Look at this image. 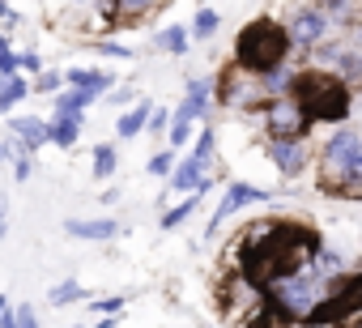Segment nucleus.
<instances>
[{
    "instance_id": "nucleus-1",
    "label": "nucleus",
    "mask_w": 362,
    "mask_h": 328,
    "mask_svg": "<svg viewBox=\"0 0 362 328\" xmlns=\"http://www.w3.org/2000/svg\"><path fill=\"white\" fill-rule=\"evenodd\" d=\"M315 256H320V243L307 226L273 218V222L252 230V247L243 252V273L252 286H260V281L277 286L294 273H307L315 264Z\"/></svg>"
},
{
    "instance_id": "nucleus-2",
    "label": "nucleus",
    "mask_w": 362,
    "mask_h": 328,
    "mask_svg": "<svg viewBox=\"0 0 362 328\" xmlns=\"http://www.w3.org/2000/svg\"><path fill=\"white\" fill-rule=\"evenodd\" d=\"M290 102L303 111L307 124H341L349 115V86L324 69L290 77Z\"/></svg>"
},
{
    "instance_id": "nucleus-3",
    "label": "nucleus",
    "mask_w": 362,
    "mask_h": 328,
    "mask_svg": "<svg viewBox=\"0 0 362 328\" xmlns=\"http://www.w3.org/2000/svg\"><path fill=\"white\" fill-rule=\"evenodd\" d=\"M286 52H290L286 26H277L273 18H260V22L243 26L239 39H235V60H239V69L252 73V77H264V73L281 69Z\"/></svg>"
},
{
    "instance_id": "nucleus-4",
    "label": "nucleus",
    "mask_w": 362,
    "mask_h": 328,
    "mask_svg": "<svg viewBox=\"0 0 362 328\" xmlns=\"http://www.w3.org/2000/svg\"><path fill=\"white\" fill-rule=\"evenodd\" d=\"M362 281L349 273V277H341V281H332V290L324 286V294H320V303L298 320L303 328H332V324H345V320H354L358 315V303H362V290H358Z\"/></svg>"
},
{
    "instance_id": "nucleus-5",
    "label": "nucleus",
    "mask_w": 362,
    "mask_h": 328,
    "mask_svg": "<svg viewBox=\"0 0 362 328\" xmlns=\"http://www.w3.org/2000/svg\"><path fill=\"white\" fill-rule=\"evenodd\" d=\"M324 167L337 171V180H341L337 188L345 197L358 192V180H362V141H358L354 128H337L328 136V145H324Z\"/></svg>"
},
{
    "instance_id": "nucleus-6",
    "label": "nucleus",
    "mask_w": 362,
    "mask_h": 328,
    "mask_svg": "<svg viewBox=\"0 0 362 328\" xmlns=\"http://www.w3.org/2000/svg\"><path fill=\"white\" fill-rule=\"evenodd\" d=\"M269 132H273V141H298V136L307 132V119H303V111H298L290 98H281V102L269 111Z\"/></svg>"
},
{
    "instance_id": "nucleus-7",
    "label": "nucleus",
    "mask_w": 362,
    "mask_h": 328,
    "mask_svg": "<svg viewBox=\"0 0 362 328\" xmlns=\"http://www.w3.org/2000/svg\"><path fill=\"white\" fill-rule=\"evenodd\" d=\"M256 201H264V188H252V184H230V188H226V197H222V205H218V213H214V230H218L226 218H235L239 209L256 205Z\"/></svg>"
},
{
    "instance_id": "nucleus-8",
    "label": "nucleus",
    "mask_w": 362,
    "mask_h": 328,
    "mask_svg": "<svg viewBox=\"0 0 362 328\" xmlns=\"http://www.w3.org/2000/svg\"><path fill=\"white\" fill-rule=\"evenodd\" d=\"M324 30H328V18H324V13H315V9H307V13H294V22H290L286 39H290V43H298V47H311V43H320V39H324Z\"/></svg>"
},
{
    "instance_id": "nucleus-9",
    "label": "nucleus",
    "mask_w": 362,
    "mask_h": 328,
    "mask_svg": "<svg viewBox=\"0 0 362 328\" xmlns=\"http://www.w3.org/2000/svg\"><path fill=\"white\" fill-rule=\"evenodd\" d=\"M9 128L22 141V153H35L39 145H47V124L39 115H18V119H9Z\"/></svg>"
},
{
    "instance_id": "nucleus-10",
    "label": "nucleus",
    "mask_w": 362,
    "mask_h": 328,
    "mask_svg": "<svg viewBox=\"0 0 362 328\" xmlns=\"http://www.w3.org/2000/svg\"><path fill=\"white\" fill-rule=\"evenodd\" d=\"M170 188H175V192H192V188H197V197H201V192L209 188V171L201 167V162L188 158L184 167H175V171H170Z\"/></svg>"
},
{
    "instance_id": "nucleus-11",
    "label": "nucleus",
    "mask_w": 362,
    "mask_h": 328,
    "mask_svg": "<svg viewBox=\"0 0 362 328\" xmlns=\"http://www.w3.org/2000/svg\"><path fill=\"white\" fill-rule=\"evenodd\" d=\"M64 230L73 239H115L119 235V222L115 218H98V222H81V218H69Z\"/></svg>"
},
{
    "instance_id": "nucleus-12",
    "label": "nucleus",
    "mask_w": 362,
    "mask_h": 328,
    "mask_svg": "<svg viewBox=\"0 0 362 328\" xmlns=\"http://www.w3.org/2000/svg\"><path fill=\"white\" fill-rule=\"evenodd\" d=\"M205 111H209V81H192L188 98L179 102V111H175V119H179V124H192V119H201Z\"/></svg>"
},
{
    "instance_id": "nucleus-13",
    "label": "nucleus",
    "mask_w": 362,
    "mask_h": 328,
    "mask_svg": "<svg viewBox=\"0 0 362 328\" xmlns=\"http://www.w3.org/2000/svg\"><path fill=\"white\" fill-rule=\"evenodd\" d=\"M64 81H73L81 94H90V98H98L107 86H111V73H103V69H69V73H60Z\"/></svg>"
},
{
    "instance_id": "nucleus-14",
    "label": "nucleus",
    "mask_w": 362,
    "mask_h": 328,
    "mask_svg": "<svg viewBox=\"0 0 362 328\" xmlns=\"http://www.w3.org/2000/svg\"><path fill=\"white\" fill-rule=\"evenodd\" d=\"M269 153H273V162H277L281 175H298L303 171V145L298 141H273Z\"/></svg>"
},
{
    "instance_id": "nucleus-15",
    "label": "nucleus",
    "mask_w": 362,
    "mask_h": 328,
    "mask_svg": "<svg viewBox=\"0 0 362 328\" xmlns=\"http://www.w3.org/2000/svg\"><path fill=\"white\" fill-rule=\"evenodd\" d=\"M81 119L86 115H56V124H47V141H56V145H73L77 141V128H81Z\"/></svg>"
},
{
    "instance_id": "nucleus-16",
    "label": "nucleus",
    "mask_w": 362,
    "mask_h": 328,
    "mask_svg": "<svg viewBox=\"0 0 362 328\" xmlns=\"http://www.w3.org/2000/svg\"><path fill=\"white\" fill-rule=\"evenodd\" d=\"M26 90H30V86H26L18 73H5V81H0V111H13V107L26 98Z\"/></svg>"
},
{
    "instance_id": "nucleus-17",
    "label": "nucleus",
    "mask_w": 362,
    "mask_h": 328,
    "mask_svg": "<svg viewBox=\"0 0 362 328\" xmlns=\"http://www.w3.org/2000/svg\"><path fill=\"white\" fill-rule=\"evenodd\" d=\"M90 102H94V98L81 94V90H60V94H56V115H81Z\"/></svg>"
},
{
    "instance_id": "nucleus-18",
    "label": "nucleus",
    "mask_w": 362,
    "mask_h": 328,
    "mask_svg": "<svg viewBox=\"0 0 362 328\" xmlns=\"http://www.w3.org/2000/svg\"><path fill=\"white\" fill-rule=\"evenodd\" d=\"M145 119H149V102H136V107H132V111H128V115H124V119L115 124V132H119V136L128 141V136H136V132L145 128Z\"/></svg>"
},
{
    "instance_id": "nucleus-19",
    "label": "nucleus",
    "mask_w": 362,
    "mask_h": 328,
    "mask_svg": "<svg viewBox=\"0 0 362 328\" xmlns=\"http://www.w3.org/2000/svg\"><path fill=\"white\" fill-rule=\"evenodd\" d=\"M197 201H201V197L192 192L188 201H179L175 209H166V213H162V230H175L179 222H188V218H192V209H197Z\"/></svg>"
},
{
    "instance_id": "nucleus-20",
    "label": "nucleus",
    "mask_w": 362,
    "mask_h": 328,
    "mask_svg": "<svg viewBox=\"0 0 362 328\" xmlns=\"http://www.w3.org/2000/svg\"><path fill=\"white\" fill-rule=\"evenodd\" d=\"M158 47L170 52V56H184V52H188V35L179 30V26H166V30L158 35Z\"/></svg>"
},
{
    "instance_id": "nucleus-21",
    "label": "nucleus",
    "mask_w": 362,
    "mask_h": 328,
    "mask_svg": "<svg viewBox=\"0 0 362 328\" xmlns=\"http://www.w3.org/2000/svg\"><path fill=\"white\" fill-rule=\"evenodd\" d=\"M77 298H86V290H81L77 281H60V286L52 290V307H69V303H77Z\"/></svg>"
},
{
    "instance_id": "nucleus-22",
    "label": "nucleus",
    "mask_w": 362,
    "mask_h": 328,
    "mask_svg": "<svg viewBox=\"0 0 362 328\" xmlns=\"http://www.w3.org/2000/svg\"><path fill=\"white\" fill-rule=\"evenodd\" d=\"M115 171V149L111 145H98L94 149V180H107Z\"/></svg>"
},
{
    "instance_id": "nucleus-23",
    "label": "nucleus",
    "mask_w": 362,
    "mask_h": 328,
    "mask_svg": "<svg viewBox=\"0 0 362 328\" xmlns=\"http://www.w3.org/2000/svg\"><path fill=\"white\" fill-rule=\"evenodd\" d=\"M170 171H175V149H158V153L149 158V175L162 180V175H170Z\"/></svg>"
},
{
    "instance_id": "nucleus-24",
    "label": "nucleus",
    "mask_w": 362,
    "mask_h": 328,
    "mask_svg": "<svg viewBox=\"0 0 362 328\" xmlns=\"http://www.w3.org/2000/svg\"><path fill=\"white\" fill-rule=\"evenodd\" d=\"M214 30H218V9H201L197 22H192V35H197V39H209Z\"/></svg>"
},
{
    "instance_id": "nucleus-25",
    "label": "nucleus",
    "mask_w": 362,
    "mask_h": 328,
    "mask_svg": "<svg viewBox=\"0 0 362 328\" xmlns=\"http://www.w3.org/2000/svg\"><path fill=\"white\" fill-rule=\"evenodd\" d=\"M214 132H201V141H197V149H192V162H201V167L209 171V162H214Z\"/></svg>"
},
{
    "instance_id": "nucleus-26",
    "label": "nucleus",
    "mask_w": 362,
    "mask_h": 328,
    "mask_svg": "<svg viewBox=\"0 0 362 328\" xmlns=\"http://www.w3.org/2000/svg\"><path fill=\"white\" fill-rule=\"evenodd\" d=\"M60 86H64L60 73H39V81H35L30 90H39V94H60Z\"/></svg>"
},
{
    "instance_id": "nucleus-27",
    "label": "nucleus",
    "mask_w": 362,
    "mask_h": 328,
    "mask_svg": "<svg viewBox=\"0 0 362 328\" xmlns=\"http://www.w3.org/2000/svg\"><path fill=\"white\" fill-rule=\"evenodd\" d=\"M13 320H18V328H39V320H35V307H30V303H22V307L13 311Z\"/></svg>"
},
{
    "instance_id": "nucleus-28",
    "label": "nucleus",
    "mask_w": 362,
    "mask_h": 328,
    "mask_svg": "<svg viewBox=\"0 0 362 328\" xmlns=\"http://www.w3.org/2000/svg\"><path fill=\"white\" fill-rule=\"evenodd\" d=\"M0 73H18V56L9 52V43L0 39Z\"/></svg>"
},
{
    "instance_id": "nucleus-29",
    "label": "nucleus",
    "mask_w": 362,
    "mask_h": 328,
    "mask_svg": "<svg viewBox=\"0 0 362 328\" xmlns=\"http://www.w3.org/2000/svg\"><path fill=\"white\" fill-rule=\"evenodd\" d=\"M149 5H153V0H119L115 13H119V18H124V13H141V9H149Z\"/></svg>"
},
{
    "instance_id": "nucleus-30",
    "label": "nucleus",
    "mask_w": 362,
    "mask_h": 328,
    "mask_svg": "<svg viewBox=\"0 0 362 328\" xmlns=\"http://www.w3.org/2000/svg\"><path fill=\"white\" fill-rule=\"evenodd\" d=\"M166 119H170V115H166V111L158 107V111H149V119H145V128H149V132H162V128H166Z\"/></svg>"
},
{
    "instance_id": "nucleus-31",
    "label": "nucleus",
    "mask_w": 362,
    "mask_h": 328,
    "mask_svg": "<svg viewBox=\"0 0 362 328\" xmlns=\"http://www.w3.org/2000/svg\"><path fill=\"white\" fill-rule=\"evenodd\" d=\"M184 141H188V124H179V119H175V124H170V145L179 149Z\"/></svg>"
},
{
    "instance_id": "nucleus-32",
    "label": "nucleus",
    "mask_w": 362,
    "mask_h": 328,
    "mask_svg": "<svg viewBox=\"0 0 362 328\" xmlns=\"http://www.w3.org/2000/svg\"><path fill=\"white\" fill-rule=\"evenodd\" d=\"M13 175H18V180H30V153H22V158L13 162Z\"/></svg>"
},
{
    "instance_id": "nucleus-33",
    "label": "nucleus",
    "mask_w": 362,
    "mask_h": 328,
    "mask_svg": "<svg viewBox=\"0 0 362 328\" xmlns=\"http://www.w3.org/2000/svg\"><path fill=\"white\" fill-rule=\"evenodd\" d=\"M18 69H26V73H39V69H43V60H39V56H18Z\"/></svg>"
},
{
    "instance_id": "nucleus-34",
    "label": "nucleus",
    "mask_w": 362,
    "mask_h": 328,
    "mask_svg": "<svg viewBox=\"0 0 362 328\" xmlns=\"http://www.w3.org/2000/svg\"><path fill=\"white\" fill-rule=\"evenodd\" d=\"M94 307H98V311H107V315H115V311L124 307V298H103V303H94Z\"/></svg>"
},
{
    "instance_id": "nucleus-35",
    "label": "nucleus",
    "mask_w": 362,
    "mask_h": 328,
    "mask_svg": "<svg viewBox=\"0 0 362 328\" xmlns=\"http://www.w3.org/2000/svg\"><path fill=\"white\" fill-rule=\"evenodd\" d=\"M98 52H107V56H124V60H128V56H132V52H128V47H119V43H103V47H98Z\"/></svg>"
},
{
    "instance_id": "nucleus-36",
    "label": "nucleus",
    "mask_w": 362,
    "mask_h": 328,
    "mask_svg": "<svg viewBox=\"0 0 362 328\" xmlns=\"http://www.w3.org/2000/svg\"><path fill=\"white\" fill-rule=\"evenodd\" d=\"M13 153H22V149H13V145H9V141H0V162H9V158H13Z\"/></svg>"
},
{
    "instance_id": "nucleus-37",
    "label": "nucleus",
    "mask_w": 362,
    "mask_h": 328,
    "mask_svg": "<svg viewBox=\"0 0 362 328\" xmlns=\"http://www.w3.org/2000/svg\"><path fill=\"white\" fill-rule=\"evenodd\" d=\"M5 230H9V222H5V205H0V239H5Z\"/></svg>"
},
{
    "instance_id": "nucleus-38",
    "label": "nucleus",
    "mask_w": 362,
    "mask_h": 328,
    "mask_svg": "<svg viewBox=\"0 0 362 328\" xmlns=\"http://www.w3.org/2000/svg\"><path fill=\"white\" fill-rule=\"evenodd\" d=\"M5 311H9V298H5V294H0V315H5Z\"/></svg>"
},
{
    "instance_id": "nucleus-39",
    "label": "nucleus",
    "mask_w": 362,
    "mask_h": 328,
    "mask_svg": "<svg viewBox=\"0 0 362 328\" xmlns=\"http://www.w3.org/2000/svg\"><path fill=\"white\" fill-rule=\"evenodd\" d=\"M328 5H341V0H328Z\"/></svg>"
}]
</instances>
